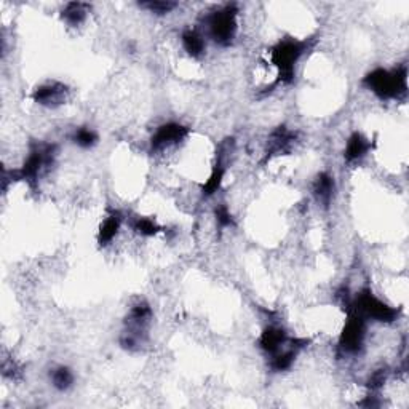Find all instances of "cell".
I'll return each mask as SVG.
<instances>
[{"mask_svg": "<svg viewBox=\"0 0 409 409\" xmlns=\"http://www.w3.org/2000/svg\"><path fill=\"white\" fill-rule=\"evenodd\" d=\"M307 48H309L307 40L288 39L281 40L270 50V61L277 68V72H279L277 74L275 85H290L295 80V68Z\"/></svg>", "mask_w": 409, "mask_h": 409, "instance_id": "obj_1", "label": "cell"}, {"mask_svg": "<svg viewBox=\"0 0 409 409\" xmlns=\"http://www.w3.org/2000/svg\"><path fill=\"white\" fill-rule=\"evenodd\" d=\"M363 83L381 99H397L406 93V68L376 69L363 79Z\"/></svg>", "mask_w": 409, "mask_h": 409, "instance_id": "obj_2", "label": "cell"}, {"mask_svg": "<svg viewBox=\"0 0 409 409\" xmlns=\"http://www.w3.org/2000/svg\"><path fill=\"white\" fill-rule=\"evenodd\" d=\"M237 7L226 5L206 17L210 37L221 47H229L237 35Z\"/></svg>", "mask_w": 409, "mask_h": 409, "instance_id": "obj_3", "label": "cell"}, {"mask_svg": "<svg viewBox=\"0 0 409 409\" xmlns=\"http://www.w3.org/2000/svg\"><path fill=\"white\" fill-rule=\"evenodd\" d=\"M53 159H54V146L35 144L21 168L13 171L12 178L14 181H24V183L34 186L39 181V176L42 174L45 170L52 166Z\"/></svg>", "mask_w": 409, "mask_h": 409, "instance_id": "obj_4", "label": "cell"}, {"mask_svg": "<svg viewBox=\"0 0 409 409\" xmlns=\"http://www.w3.org/2000/svg\"><path fill=\"white\" fill-rule=\"evenodd\" d=\"M348 309L357 312L365 320H376L381 323H392L398 318V310L393 307L383 304L381 299L372 295L370 290L361 291L355 299L350 301Z\"/></svg>", "mask_w": 409, "mask_h": 409, "instance_id": "obj_5", "label": "cell"}, {"mask_svg": "<svg viewBox=\"0 0 409 409\" xmlns=\"http://www.w3.org/2000/svg\"><path fill=\"white\" fill-rule=\"evenodd\" d=\"M365 318L350 310L339 337V348L344 353H358L365 342Z\"/></svg>", "mask_w": 409, "mask_h": 409, "instance_id": "obj_6", "label": "cell"}, {"mask_svg": "<svg viewBox=\"0 0 409 409\" xmlns=\"http://www.w3.org/2000/svg\"><path fill=\"white\" fill-rule=\"evenodd\" d=\"M190 133V130L188 126L181 125V123H165L161 125L155 131L152 139H150V149L152 152H160V150L170 149L173 146H178L179 143L188 138Z\"/></svg>", "mask_w": 409, "mask_h": 409, "instance_id": "obj_7", "label": "cell"}, {"mask_svg": "<svg viewBox=\"0 0 409 409\" xmlns=\"http://www.w3.org/2000/svg\"><path fill=\"white\" fill-rule=\"evenodd\" d=\"M69 90L64 83L52 82L40 85L32 94V99L40 106L45 108H57V106L64 104L66 98H68Z\"/></svg>", "mask_w": 409, "mask_h": 409, "instance_id": "obj_8", "label": "cell"}, {"mask_svg": "<svg viewBox=\"0 0 409 409\" xmlns=\"http://www.w3.org/2000/svg\"><path fill=\"white\" fill-rule=\"evenodd\" d=\"M290 344V337L280 326H267L259 337V347L267 355H274Z\"/></svg>", "mask_w": 409, "mask_h": 409, "instance_id": "obj_9", "label": "cell"}, {"mask_svg": "<svg viewBox=\"0 0 409 409\" xmlns=\"http://www.w3.org/2000/svg\"><path fill=\"white\" fill-rule=\"evenodd\" d=\"M371 148L372 146L370 139L365 138L361 133H353L346 144L344 159L347 163H355V161L366 157Z\"/></svg>", "mask_w": 409, "mask_h": 409, "instance_id": "obj_10", "label": "cell"}, {"mask_svg": "<svg viewBox=\"0 0 409 409\" xmlns=\"http://www.w3.org/2000/svg\"><path fill=\"white\" fill-rule=\"evenodd\" d=\"M122 213L117 210L109 211V215L106 216L103 224L99 227L98 232V243L99 246H106L112 241L115 237H117L120 227H122Z\"/></svg>", "mask_w": 409, "mask_h": 409, "instance_id": "obj_11", "label": "cell"}, {"mask_svg": "<svg viewBox=\"0 0 409 409\" xmlns=\"http://www.w3.org/2000/svg\"><path fill=\"white\" fill-rule=\"evenodd\" d=\"M312 192L318 203L328 206L335 195V178L330 173H320L312 184Z\"/></svg>", "mask_w": 409, "mask_h": 409, "instance_id": "obj_12", "label": "cell"}, {"mask_svg": "<svg viewBox=\"0 0 409 409\" xmlns=\"http://www.w3.org/2000/svg\"><path fill=\"white\" fill-rule=\"evenodd\" d=\"M295 139H296V133H292L291 130L286 128V126H279V128L272 131L270 138L267 141V157L280 154L281 150H285Z\"/></svg>", "mask_w": 409, "mask_h": 409, "instance_id": "obj_13", "label": "cell"}, {"mask_svg": "<svg viewBox=\"0 0 409 409\" xmlns=\"http://www.w3.org/2000/svg\"><path fill=\"white\" fill-rule=\"evenodd\" d=\"M181 42H183V48L188 52L192 58H200L205 53L206 43L203 35L197 32L195 29H188L181 35Z\"/></svg>", "mask_w": 409, "mask_h": 409, "instance_id": "obj_14", "label": "cell"}, {"mask_svg": "<svg viewBox=\"0 0 409 409\" xmlns=\"http://www.w3.org/2000/svg\"><path fill=\"white\" fill-rule=\"evenodd\" d=\"M88 8V5L82 2L68 3L61 12L63 21H66V24H69V26H80L87 19Z\"/></svg>", "mask_w": 409, "mask_h": 409, "instance_id": "obj_15", "label": "cell"}, {"mask_svg": "<svg viewBox=\"0 0 409 409\" xmlns=\"http://www.w3.org/2000/svg\"><path fill=\"white\" fill-rule=\"evenodd\" d=\"M224 174H226L224 163H222V157L219 155V157H218V163L215 165L213 171H211V174L208 176V179H206V183L203 184V188H201V194H203L205 197L215 195L216 192H218L219 188H221L222 179H224Z\"/></svg>", "mask_w": 409, "mask_h": 409, "instance_id": "obj_16", "label": "cell"}, {"mask_svg": "<svg viewBox=\"0 0 409 409\" xmlns=\"http://www.w3.org/2000/svg\"><path fill=\"white\" fill-rule=\"evenodd\" d=\"M50 379H52L53 387L57 388V390H61V392L68 390V388L72 387V383H74V375L68 366L54 368V370L50 372Z\"/></svg>", "mask_w": 409, "mask_h": 409, "instance_id": "obj_17", "label": "cell"}, {"mask_svg": "<svg viewBox=\"0 0 409 409\" xmlns=\"http://www.w3.org/2000/svg\"><path fill=\"white\" fill-rule=\"evenodd\" d=\"M72 143L77 144L79 148L82 149H90L93 148V146L98 143V134H96V131L88 128V126H80L72 133Z\"/></svg>", "mask_w": 409, "mask_h": 409, "instance_id": "obj_18", "label": "cell"}, {"mask_svg": "<svg viewBox=\"0 0 409 409\" xmlns=\"http://www.w3.org/2000/svg\"><path fill=\"white\" fill-rule=\"evenodd\" d=\"M131 229L141 237H154L160 230V227L150 218H134L131 222Z\"/></svg>", "mask_w": 409, "mask_h": 409, "instance_id": "obj_19", "label": "cell"}, {"mask_svg": "<svg viewBox=\"0 0 409 409\" xmlns=\"http://www.w3.org/2000/svg\"><path fill=\"white\" fill-rule=\"evenodd\" d=\"M141 7L149 10L150 13H155V14H166L170 12H173V10L178 7V3L174 2H168V0H155V2H144L141 3Z\"/></svg>", "mask_w": 409, "mask_h": 409, "instance_id": "obj_20", "label": "cell"}, {"mask_svg": "<svg viewBox=\"0 0 409 409\" xmlns=\"http://www.w3.org/2000/svg\"><path fill=\"white\" fill-rule=\"evenodd\" d=\"M215 215H216V222H218V226L221 227V229H226V227L234 226V218H232L230 211L226 205H219L218 208L215 210Z\"/></svg>", "mask_w": 409, "mask_h": 409, "instance_id": "obj_21", "label": "cell"}]
</instances>
